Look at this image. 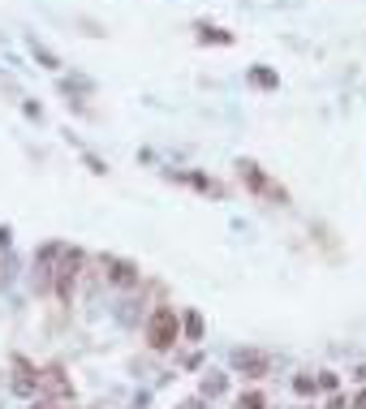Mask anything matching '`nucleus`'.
<instances>
[{
  "label": "nucleus",
  "mask_w": 366,
  "mask_h": 409,
  "mask_svg": "<svg viewBox=\"0 0 366 409\" xmlns=\"http://www.w3.org/2000/svg\"><path fill=\"white\" fill-rule=\"evenodd\" d=\"M177 332H181L177 311L160 306V311L146 319V345H151V349H173V345H177Z\"/></svg>",
  "instance_id": "1"
},
{
  "label": "nucleus",
  "mask_w": 366,
  "mask_h": 409,
  "mask_svg": "<svg viewBox=\"0 0 366 409\" xmlns=\"http://www.w3.org/2000/svg\"><path fill=\"white\" fill-rule=\"evenodd\" d=\"M104 267H108V280H112V285H121V289L138 285V267H134L130 259H104Z\"/></svg>",
  "instance_id": "2"
},
{
  "label": "nucleus",
  "mask_w": 366,
  "mask_h": 409,
  "mask_svg": "<svg viewBox=\"0 0 366 409\" xmlns=\"http://www.w3.org/2000/svg\"><path fill=\"white\" fill-rule=\"evenodd\" d=\"M39 383H43L47 392H56V396H73V383L65 379V371H61V366H47V371L39 375Z\"/></svg>",
  "instance_id": "3"
},
{
  "label": "nucleus",
  "mask_w": 366,
  "mask_h": 409,
  "mask_svg": "<svg viewBox=\"0 0 366 409\" xmlns=\"http://www.w3.org/2000/svg\"><path fill=\"white\" fill-rule=\"evenodd\" d=\"M233 362H237L241 371H250V375H267V357H263V353H246V349H237V353H233Z\"/></svg>",
  "instance_id": "4"
},
{
  "label": "nucleus",
  "mask_w": 366,
  "mask_h": 409,
  "mask_svg": "<svg viewBox=\"0 0 366 409\" xmlns=\"http://www.w3.org/2000/svg\"><path fill=\"white\" fill-rule=\"evenodd\" d=\"M31 52H35V61H39V65H43V69H61V61H56V52H47V47H43V43H39V39H35V43H31Z\"/></svg>",
  "instance_id": "5"
},
{
  "label": "nucleus",
  "mask_w": 366,
  "mask_h": 409,
  "mask_svg": "<svg viewBox=\"0 0 366 409\" xmlns=\"http://www.w3.org/2000/svg\"><path fill=\"white\" fill-rule=\"evenodd\" d=\"M241 181H246L250 190H263V186H267L263 172H259V164H241Z\"/></svg>",
  "instance_id": "6"
},
{
  "label": "nucleus",
  "mask_w": 366,
  "mask_h": 409,
  "mask_svg": "<svg viewBox=\"0 0 366 409\" xmlns=\"http://www.w3.org/2000/svg\"><path fill=\"white\" fill-rule=\"evenodd\" d=\"M250 82H254V87H276L280 78H276L272 69H250Z\"/></svg>",
  "instance_id": "7"
},
{
  "label": "nucleus",
  "mask_w": 366,
  "mask_h": 409,
  "mask_svg": "<svg viewBox=\"0 0 366 409\" xmlns=\"http://www.w3.org/2000/svg\"><path fill=\"white\" fill-rule=\"evenodd\" d=\"M267 401H263V392H241V401H237V409H263Z\"/></svg>",
  "instance_id": "8"
},
{
  "label": "nucleus",
  "mask_w": 366,
  "mask_h": 409,
  "mask_svg": "<svg viewBox=\"0 0 366 409\" xmlns=\"http://www.w3.org/2000/svg\"><path fill=\"white\" fill-rule=\"evenodd\" d=\"M185 336H190V341L203 336V319H199V315H185Z\"/></svg>",
  "instance_id": "9"
},
{
  "label": "nucleus",
  "mask_w": 366,
  "mask_h": 409,
  "mask_svg": "<svg viewBox=\"0 0 366 409\" xmlns=\"http://www.w3.org/2000/svg\"><path fill=\"white\" fill-rule=\"evenodd\" d=\"M203 43H233V35H224V31H203Z\"/></svg>",
  "instance_id": "10"
},
{
  "label": "nucleus",
  "mask_w": 366,
  "mask_h": 409,
  "mask_svg": "<svg viewBox=\"0 0 366 409\" xmlns=\"http://www.w3.org/2000/svg\"><path fill=\"white\" fill-rule=\"evenodd\" d=\"M293 388H298L302 396H310V392H314V379H310V375H298V383H293Z\"/></svg>",
  "instance_id": "11"
},
{
  "label": "nucleus",
  "mask_w": 366,
  "mask_h": 409,
  "mask_svg": "<svg viewBox=\"0 0 366 409\" xmlns=\"http://www.w3.org/2000/svg\"><path fill=\"white\" fill-rule=\"evenodd\" d=\"M9 241H13V233H9V224H0V250H9Z\"/></svg>",
  "instance_id": "12"
},
{
  "label": "nucleus",
  "mask_w": 366,
  "mask_h": 409,
  "mask_svg": "<svg viewBox=\"0 0 366 409\" xmlns=\"http://www.w3.org/2000/svg\"><path fill=\"white\" fill-rule=\"evenodd\" d=\"M22 112H26L31 121H39V117H43V108H39V104H22Z\"/></svg>",
  "instance_id": "13"
},
{
  "label": "nucleus",
  "mask_w": 366,
  "mask_h": 409,
  "mask_svg": "<svg viewBox=\"0 0 366 409\" xmlns=\"http://www.w3.org/2000/svg\"><path fill=\"white\" fill-rule=\"evenodd\" d=\"M35 409H56V405H35Z\"/></svg>",
  "instance_id": "14"
}]
</instances>
